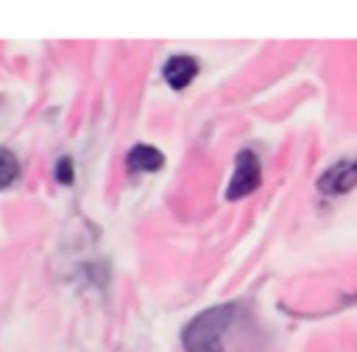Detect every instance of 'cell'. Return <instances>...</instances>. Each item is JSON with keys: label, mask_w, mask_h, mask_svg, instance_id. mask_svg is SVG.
I'll return each mask as SVG.
<instances>
[{"label": "cell", "mask_w": 357, "mask_h": 352, "mask_svg": "<svg viewBox=\"0 0 357 352\" xmlns=\"http://www.w3.org/2000/svg\"><path fill=\"white\" fill-rule=\"evenodd\" d=\"M231 318H234L231 305L204 310L184 327V332H181L184 349L187 352H223V332L231 324Z\"/></svg>", "instance_id": "1"}, {"label": "cell", "mask_w": 357, "mask_h": 352, "mask_svg": "<svg viewBox=\"0 0 357 352\" xmlns=\"http://www.w3.org/2000/svg\"><path fill=\"white\" fill-rule=\"evenodd\" d=\"M262 182V168H259V159L254 151H240L237 159H234V173L229 179V187H226V198H243L248 193H254Z\"/></svg>", "instance_id": "2"}, {"label": "cell", "mask_w": 357, "mask_h": 352, "mask_svg": "<svg viewBox=\"0 0 357 352\" xmlns=\"http://www.w3.org/2000/svg\"><path fill=\"white\" fill-rule=\"evenodd\" d=\"M351 187H357V159L337 162L329 170H324V176L318 179V190L326 196H343Z\"/></svg>", "instance_id": "3"}, {"label": "cell", "mask_w": 357, "mask_h": 352, "mask_svg": "<svg viewBox=\"0 0 357 352\" xmlns=\"http://www.w3.org/2000/svg\"><path fill=\"white\" fill-rule=\"evenodd\" d=\"M162 75H165V81H167L173 89H184V87L198 75V61H195L192 56H184V53L170 56L167 64L162 67Z\"/></svg>", "instance_id": "4"}, {"label": "cell", "mask_w": 357, "mask_h": 352, "mask_svg": "<svg viewBox=\"0 0 357 352\" xmlns=\"http://www.w3.org/2000/svg\"><path fill=\"white\" fill-rule=\"evenodd\" d=\"M162 165H165L162 151L153 148V145H145V142H137V145L128 151V156H126V168H128L131 173H153V170H159Z\"/></svg>", "instance_id": "5"}, {"label": "cell", "mask_w": 357, "mask_h": 352, "mask_svg": "<svg viewBox=\"0 0 357 352\" xmlns=\"http://www.w3.org/2000/svg\"><path fill=\"white\" fill-rule=\"evenodd\" d=\"M17 176H20V162H17V156H14L11 151L0 148V190L11 187V184L17 182Z\"/></svg>", "instance_id": "6"}, {"label": "cell", "mask_w": 357, "mask_h": 352, "mask_svg": "<svg viewBox=\"0 0 357 352\" xmlns=\"http://www.w3.org/2000/svg\"><path fill=\"white\" fill-rule=\"evenodd\" d=\"M56 179H59L61 184H70V182H73V162H70V156H61V159L56 162Z\"/></svg>", "instance_id": "7"}]
</instances>
